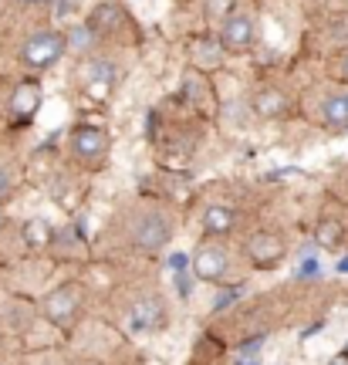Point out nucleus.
Returning <instances> with one entry per match:
<instances>
[{
  "label": "nucleus",
  "instance_id": "obj_1",
  "mask_svg": "<svg viewBox=\"0 0 348 365\" xmlns=\"http://www.w3.org/2000/svg\"><path fill=\"white\" fill-rule=\"evenodd\" d=\"M68 41L58 34V31H38V34H31L24 41V48H21V61L27 68H51L54 61H61V54H65Z\"/></svg>",
  "mask_w": 348,
  "mask_h": 365
},
{
  "label": "nucleus",
  "instance_id": "obj_2",
  "mask_svg": "<svg viewBox=\"0 0 348 365\" xmlns=\"http://www.w3.org/2000/svg\"><path fill=\"white\" fill-rule=\"evenodd\" d=\"M78 308H81V291L71 287V284L54 287L51 294L44 298V318L54 322V325H61V328H68L71 322H75Z\"/></svg>",
  "mask_w": 348,
  "mask_h": 365
},
{
  "label": "nucleus",
  "instance_id": "obj_3",
  "mask_svg": "<svg viewBox=\"0 0 348 365\" xmlns=\"http://www.w3.org/2000/svg\"><path fill=\"white\" fill-rule=\"evenodd\" d=\"M169 237H173V230H169L166 217H163V213H145L139 220V227H135V247L145 250V254H153V250L166 247Z\"/></svg>",
  "mask_w": 348,
  "mask_h": 365
},
{
  "label": "nucleus",
  "instance_id": "obj_4",
  "mask_svg": "<svg viewBox=\"0 0 348 365\" xmlns=\"http://www.w3.org/2000/svg\"><path fill=\"white\" fill-rule=\"evenodd\" d=\"M220 44H223V51H233V54L247 51L254 44V21L240 17V14H230L223 21V31H220Z\"/></svg>",
  "mask_w": 348,
  "mask_h": 365
},
{
  "label": "nucleus",
  "instance_id": "obj_5",
  "mask_svg": "<svg viewBox=\"0 0 348 365\" xmlns=\"http://www.w3.org/2000/svg\"><path fill=\"white\" fill-rule=\"evenodd\" d=\"M71 149L78 159H102L108 153V135L98 125H78L71 132Z\"/></svg>",
  "mask_w": 348,
  "mask_h": 365
},
{
  "label": "nucleus",
  "instance_id": "obj_6",
  "mask_svg": "<svg viewBox=\"0 0 348 365\" xmlns=\"http://www.w3.org/2000/svg\"><path fill=\"white\" fill-rule=\"evenodd\" d=\"M38 108H41L38 81H21V85L14 88V95H11V118L14 122H21V125H27L31 118L38 115Z\"/></svg>",
  "mask_w": 348,
  "mask_h": 365
},
{
  "label": "nucleus",
  "instance_id": "obj_7",
  "mask_svg": "<svg viewBox=\"0 0 348 365\" xmlns=\"http://www.w3.org/2000/svg\"><path fill=\"white\" fill-rule=\"evenodd\" d=\"M227 274V254L213 244H203V247L193 254V277L200 281H220Z\"/></svg>",
  "mask_w": 348,
  "mask_h": 365
},
{
  "label": "nucleus",
  "instance_id": "obj_8",
  "mask_svg": "<svg viewBox=\"0 0 348 365\" xmlns=\"http://www.w3.org/2000/svg\"><path fill=\"white\" fill-rule=\"evenodd\" d=\"M247 257L257 264V267H274L284 257V244L281 237L274 234H254L247 240Z\"/></svg>",
  "mask_w": 348,
  "mask_h": 365
},
{
  "label": "nucleus",
  "instance_id": "obj_9",
  "mask_svg": "<svg viewBox=\"0 0 348 365\" xmlns=\"http://www.w3.org/2000/svg\"><path fill=\"white\" fill-rule=\"evenodd\" d=\"M166 325V312L159 301H139L135 308L129 312V328L132 331H155V328Z\"/></svg>",
  "mask_w": 348,
  "mask_h": 365
},
{
  "label": "nucleus",
  "instance_id": "obj_10",
  "mask_svg": "<svg viewBox=\"0 0 348 365\" xmlns=\"http://www.w3.org/2000/svg\"><path fill=\"white\" fill-rule=\"evenodd\" d=\"M91 34H108V31H118L122 27V11H118L116 4H98L95 14H91Z\"/></svg>",
  "mask_w": 348,
  "mask_h": 365
},
{
  "label": "nucleus",
  "instance_id": "obj_11",
  "mask_svg": "<svg viewBox=\"0 0 348 365\" xmlns=\"http://www.w3.org/2000/svg\"><path fill=\"white\" fill-rule=\"evenodd\" d=\"M233 223H237V217H233V210H227V207H207V213H203V230L213 237L230 234Z\"/></svg>",
  "mask_w": 348,
  "mask_h": 365
},
{
  "label": "nucleus",
  "instance_id": "obj_12",
  "mask_svg": "<svg viewBox=\"0 0 348 365\" xmlns=\"http://www.w3.org/2000/svg\"><path fill=\"white\" fill-rule=\"evenodd\" d=\"M24 244L27 247H38V250L51 247L54 244V227L48 220H27L24 223Z\"/></svg>",
  "mask_w": 348,
  "mask_h": 365
},
{
  "label": "nucleus",
  "instance_id": "obj_13",
  "mask_svg": "<svg viewBox=\"0 0 348 365\" xmlns=\"http://www.w3.org/2000/svg\"><path fill=\"white\" fill-rule=\"evenodd\" d=\"M324 122L332 125V129H348V102L345 95H332L328 102H324Z\"/></svg>",
  "mask_w": 348,
  "mask_h": 365
},
{
  "label": "nucleus",
  "instance_id": "obj_14",
  "mask_svg": "<svg viewBox=\"0 0 348 365\" xmlns=\"http://www.w3.org/2000/svg\"><path fill=\"white\" fill-rule=\"evenodd\" d=\"M257 112L260 115H267V118L284 115V112H287V95H281V91H274V88L260 91L257 95Z\"/></svg>",
  "mask_w": 348,
  "mask_h": 365
},
{
  "label": "nucleus",
  "instance_id": "obj_15",
  "mask_svg": "<svg viewBox=\"0 0 348 365\" xmlns=\"http://www.w3.org/2000/svg\"><path fill=\"white\" fill-rule=\"evenodd\" d=\"M81 81L85 85H91V81H112L116 78V71H112V65L108 61H88V65H81Z\"/></svg>",
  "mask_w": 348,
  "mask_h": 365
},
{
  "label": "nucleus",
  "instance_id": "obj_16",
  "mask_svg": "<svg viewBox=\"0 0 348 365\" xmlns=\"http://www.w3.org/2000/svg\"><path fill=\"white\" fill-rule=\"evenodd\" d=\"M338 240H342V223L335 220H324L318 227V234H314V244H322V247H335Z\"/></svg>",
  "mask_w": 348,
  "mask_h": 365
},
{
  "label": "nucleus",
  "instance_id": "obj_17",
  "mask_svg": "<svg viewBox=\"0 0 348 365\" xmlns=\"http://www.w3.org/2000/svg\"><path fill=\"white\" fill-rule=\"evenodd\" d=\"M91 41H95V34H91L88 24H85V27H75V31H71V48H75V51H85Z\"/></svg>",
  "mask_w": 348,
  "mask_h": 365
},
{
  "label": "nucleus",
  "instance_id": "obj_18",
  "mask_svg": "<svg viewBox=\"0 0 348 365\" xmlns=\"http://www.w3.org/2000/svg\"><path fill=\"white\" fill-rule=\"evenodd\" d=\"M318 274H322V264H318V261H311L308 254H304V264L297 267V277H301V281H314Z\"/></svg>",
  "mask_w": 348,
  "mask_h": 365
},
{
  "label": "nucleus",
  "instance_id": "obj_19",
  "mask_svg": "<svg viewBox=\"0 0 348 365\" xmlns=\"http://www.w3.org/2000/svg\"><path fill=\"white\" fill-rule=\"evenodd\" d=\"M173 284H176V291H180V298H190L193 284H190V274H186V267H183V271H173Z\"/></svg>",
  "mask_w": 348,
  "mask_h": 365
},
{
  "label": "nucleus",
  "instance_id": "obj_20",
  "mask_svg": "<svg viewBox=\"0 0 348 365\" xmlns=\"http://www.w3.org/2000/svg\"><path fill=\"white\" fill-rule=\"evenodd\" d=\"M196 65H207V68H213L217 65V51H213V48H203V44H200V48H196Z\"/></svg>",
  "mask_w": 348,
  "mask_h": 365
},
{
  "label": "nucleus",
  "instance_id": "obj_21",
  "mask_svg": "<svg viewBox=\"0 0 348 365\" xmlns=\"http://www.w3.org/2000/svg\"><path fill=\"white\" fill-rule=\"evenodd\" d=\"M230 7H233V0H207V11L213 14V17H223Z\"/></svg>",
  "mask_w": 348,
  "mask_h": 365
},
{
  "label": "nucleus",
  "instance_id": "obj_22",
  "mask_svg": "<svg viewBox=\"0 0 348 365\" xmlns=\"http://www.w3.org/2000/svg\"><path fill=\"white\" fill-rule=\"evenodd\" d=\"M237 294H240V287H233V291H223V294L217 298V304H213V312H223V308H227V304H230Z\"/></svg>",
  "mask_w": 348,
  "mask_h": 365
},
{
  "label": "nucleus",
  "instance_id": "obj_23",
  "mask_svg": "<svg viewBox=\"0 0 348 365\" xmlns=\"http://www.w3.org/2000/svg\"><path fill=\"white\" fill-rule=\"evenodd\" d=\"M335 78L348 81V54H342V58H338V65H335Z\"/></svg>",
  "mask_w": 348,
  "mask_h": 365
},
{
  "label": "nucleus",
  "instance_id": "obj_24",
  "mask_svg": "<svg viewBox=\"0 0 348 365\" xmlns=\"http://www.w3.org/2000/svg\"><path fill=\"white\" fill-rule=\"evenodd\" d=\"M169 267H173V271H183V267H186V257H183V254H173V257H169Z\"/></svg>",
  "mask_w": 348,
  "mask_h": 365
},
{
  "label": "nucleus",
  "instance_id": "obj_25",
  "mask_svg": "<svg viewBox=\"0 0 348 365\" xmlns=\"http://www.w3.org/2000/svg\"><path fill=\"white\" fill-rule=\"evenodd\" d=\"M7 186H11V182H7V170H4V166H0V200H4V196H7Z\"/></svg>",
  "mask_w": 348,
  "mask_h": 365
},
{
  "label": "nucleus",
  "instance_id": "obj_26",
  "mask_svg": "<svg viewBox=\"0 0 348 365\" xmlns=\"http://www.w3.org/2000/svg\"><path fill=\"white\" fill-rule=\"evenodd\" d=\"M338 271H342V274H348V257H345V261H338Z\"/></svg>",
  "mask_w": 348,
  "mask_h": 365
},
{
  "label": "nucleus",
  "instance_id": "obj_27",
  "mask_svg": "<svg viewBox=\"0 0 348 365\" xmlns=\"http://www.w3.org/2000/svg\"><path fill=\"white\" fill-rule=\"evenodd\" d=\"M21 4H48V0H21Z\"/></svg>",
  "mask_w": 348,
  "mask_h": 365
},
{
  "label": "nucleus",
  "instance_id": "obj_28",
  "mask_svg": "<svg viewBox=\"0 0 348 365\" xmlns=\"http://www.w3.org/2000/svg\"><path fill=\"white\" fill-rule=\"evenodd\" d=\"M342 359H348V345H345V352H342Z\"/></svg>",
  "mask_w": 348,
  "mask_h": 365
},
{
  "label": "nucleus",
  "instance_id": "obj_29",
  "mask_svg": "<svg viewBox=\"0 0 348 365\" xmlns=\"http://www.w3.org/2000/svg\"><path fill=\"white\" fill-rule=\"evenodd\" d=\"M240 365H260V362H240Z\"/></svg>",
  "mask_w": 348,
  "mask_h": 365
},
{
  "label": "nucleus",
  "instance_id": "obj_30",
  "mask_svg": "<svg viewBox=\"0 0 348 365\" xmlns=\"http://www.w3.org/2000/svg\"><path fill=\"white\" fill-rule=\"evenodd\" d=\"M0 227H4V213H0Z\"/></svg>",
  "mask_w": 348,
  "mask_h": 365
},
{
  "label": "nucleus",
  "instance_id": "obj_31",
  "mask_svg": "<svg viewBox=\"0 0 348 365\" xmlns=\"http://www.w3.org/2000/svg\"><path fill=\"white\" fill-rule=\"evenodd\" d=\"M345 102H348V95H345Z\"/></svg>",
  "mask_w": 348,
  "mask_h": 365
}]
</instances>
